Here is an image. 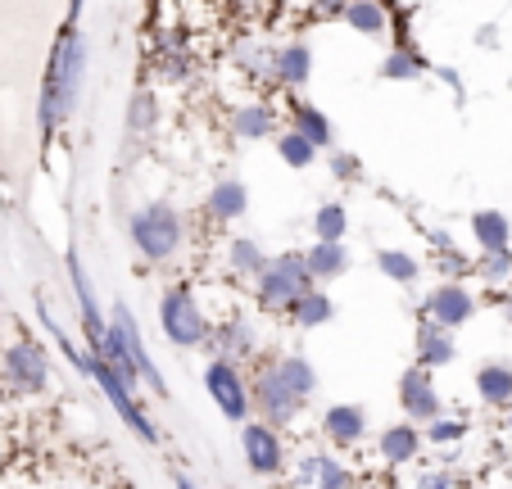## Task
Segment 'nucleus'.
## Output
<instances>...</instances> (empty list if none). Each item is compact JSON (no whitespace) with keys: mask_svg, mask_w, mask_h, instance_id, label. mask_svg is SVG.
<instances>
[{"mask_svg":"<svg viewBox=\"0 0 512 489\" xmlns=\"http://www.w3.org/2000/svg\"><path fill=\"white\" fill-rule=\"evenodd\" d=\"M82 82H87V37H82V14L73 10L64 32L50 46L46 77H41V100H37L41 136H55L59 127H68V118L78 114Z\"/></svg>","mask_w":512,"mask_h":489,"instance_id":"f257e3e1","label":"nucleus"},{"mask_svg":"<svg viewBox=\"0 0 512 489\" xmlns=\"http://www.w3.org/2000/svg\"><path fill=\"white\" fill-rule=\"evenodd\" d=\"M318 394V372L313 363L295 349V354H272L263 363H254L250 376V413H259L263 426L281 431L309 408V399Z\"/></svg>","mask_w":512,"mask_h":489,"instance_id":"f03ea898","label":"nucleus"},{"mask_svg":"<svg viewBox=\"0 0 512 489\" xmlns=\"http://www.w3.org/2000/svg\"><path fill=\"white\" fill-rule=\"evenodd\" d=\"M37 313H41V322H46V331H50V336H55V345L64 349V358H68V363L78 367L82 376H91V381L100 385V394H105V399L114 403V413L123 417V426H127V431H132L141 444H159V426L141 413V394H136V390H127V385L118 381V376L109 372V367L100 363V358L91 354L87 345H73V340L64 336V326H59L55 317H50V308L41 304V299H37Z\"/></svg>","mask_w":512,"mask_h":489,"instance_id":"7ed1b4c3","label":"nucleus"},{"mask_svg":"<svg viewBox=\"0 0 512 489\" xmlns=\"http://www.w3.org/2000/svg\"><path fill=\"white\" fill-rule=\"evenodd\" d=\"M127 236H132V250L141 254V263L159 268V263H173L186 245V218L177 204L168 200H145L141 209L127 218Z\"/></svg>","mask_w":512,"mask_h":489,"instance_id":"20e7f679","label":"nucleus"},{"mask_svg":"<svg viewBox=\"0 0 512 489\" xmlns=\"http://www.w3.org/2000/svg\"><path fill=\"white\" fill-rule=\"evenodd\" d=\"M309 290H318L309 281V268H304V254L286 250V254H268L263 272L254 277V304L263 313H290Z\"/></svg>","mask_w":512,"mask_h":489,"instance_id":"39448f33","label":"nucleus"},{"mask_svg":"<svg viewBox=\"0 0 512 489\" xmlns=\"http://www.w3.org/2000/svg\"><path fill=\"white\" fill-rule=\"evenodd\" d=\"M159 326H164L168 345L177 349H204L209 345V313L200 308V299L191 295V286H168L159 295Z\"/></svg>","mask_w":512,"mask_h":489,"instance_id":"423d86ee","label":"nucleus"},{"mask_svg":"<svg viewBox=\"0 0 512 489\" xmlns=\"http://www.w3.org/2000/svg\"><path fill=\"white\" fill-rule=\"evenodd\" d=\"M0 385H10L14 394H41L50 385V354L37 340H14L0 354Z\"/></svg>","mask_w":512,"mask_h":489,"instance_id":"0eeeda50","label":"nucleus"},{"mask_svg":"<svg viewBox=\"0 0 512 489\" xmlns=\"http://www.w3.org/2000/svg\"><path fill=\"white\" fill-rule=\"evenodd\" d=\"M204 390H209L213 408L227 417V422H250V381H245V372L236 363H227V358H209V367H204Z\"/></svg>","mask_w":512,"mask_h":489,"instance_id":"6e6552de","label":"nucleus"},{"mask_svg":"<svg viewBox=\"0 0 512 489\" xmlns=\"http://www.w3.org/2000/svg\"><path fill=\"white\" fill-rule=\"evenodd\" d=\"M472 317H476V295L463 281H440V286H431V295H426V304H422V322L440 326L449 336H454L458 326L472 322Z\"/></svg>","mask_w":512,"mask_h":489,"instance_id":"1a4fd4ad","label":"nucleus"},{"mask_svg":"<svg viewBox=\"0 0 512 489\" xmlns=\"http://www.w3.org/2000/svg\"><path fill=\"white\" fill-rule=\"evenodd\" d=\"M399 408H404V422H413V426H426L445 413L440 390H435L426 367H417V363L404 367V376H399Z\"/></svg>","mask_w":512,"mask_h":489,"instance_id":"9d476101","label":"nucleus"},{"mask_svg":"<svg viewBox=\"0 0 512 489\" xmlns=\"http://www.w3.org/2000/svg\"><path fill=\"white\" fill-rule=\"evenodd\" d=\"M241 453L254 476H281V471H286V444H281V435L272 431V426H263L259 417H250V422L241 426Z\"/></svg>","mask_w":512,"mask_h":489,"instance_id":"9b49d317","label":"nucleus"},{"mask_svg":"<svg viewBox=\"0 0 512 489\" xmlns=\"http://www.w3.org/2000/svg\"><path fill=\"white\" fill-rule=\"evenodd\" d=\"M68 281H73V299H78V313H82V331H87V349L96 354L100 340H105V326H109V313L100 308L96 290H91V277L82 268V254L68 250Z\"/></svg>","mask_w":512,"mask_h":489,"instance_id":"f8f14e48","label":"nucleus"},{"mask_svg":"<svg viewBox=\"0 0 512 489\" xmlns=\"http://www.w3.org/2000/svg\"><path fill=\"white\" fill-rule=\"evenodd\" d=\"M295 480H300L304 489H358V476L336 453H304V458L295 462Z\"/></svg>","mask_w":512,"mask_h":489,"instance_id":"ddd939ff","label":"nucleus"},{"mask_svg":"<svg viewBox=\"0 0 512 489\" xmlns=\"http://www.w3.org/2000/svg\"><path fill=\"white\" fill-rule=\"evenodd\" d=\"M286 132H295V136H304V141L313 145V150H336V127H331V118L322 114L318 105H309V100H290V109H286Z\"/></svg>","mask_w":512,"mask_h":489,"instance_id":"4468645a","label":"nucleus"},{"mask_svg":"<svg viewBox=\"0 0 512 489\" xmlns=\"http://www.w3.org/2000/svg\"><path fill=\"white\" fill-rule=\"evenodd\" d=\"M209 345H213V358H227V363L241 367V358H254L259 336H254V326L245 317H227V322H213Z\"/></svg>","mask_w":512,"mask_h":489,"instance_id":"2eb2a0df","label":"nucleus"},{"mask_svg":"<svg viewBox=\"0 0 512 489\" xmlns=\"http://www.w3.org/2000/svg\"><path fill=\"white\" fill-rule=\"evenodd\" d=\"M96 358H100V363L109 367V372L118 376V381L127 385V390H136V385H141V372H136V363H132V345H127V336H123V322H118L114 313H109L105 340H100Z\"/></svg>","mask_w":512,"mask_h":489,"instance_id":"dca6fc26","label":"nucleus"},{"mask_svg":"<svg viewBox=\"0 0 512 489\" xmlns=\"http://www.w3.org/2000/svg\"><path fill=\"white\" fill-rule=\"evenodd\" d=\"M313 77V50L309 41H286V46L272 50V82L286 91H300Z\"/></svg>","mask_w":512,"mask_h":489,"instance_id":"f3484780","label":"nucleus"},{"mask_svg":"<svg viewBox=\"0 0 512 489\" xmlns=\"http://www.w3.org/2000/svg\"><path fill=\"white\" fill-rule=\"evenodd\" d=\"M322 435L331 444H340V449L358 444L368 435V408L363 403H331L327 413H322Z\"/></svg>","mask_w":512,"mask_h":489,"instance_id":"a211bd4d","label":"nucleus"},{"mask_svg":"<svg viewBox=\"0 0 512 489\" xmlns=\"http://www.w3.org/2000/svg\"><path fill=\"white\" fill-rule=\"evenodd\" d=\"M232 132H236V141H277L281 114L268 105V100H250V105H236Z\"/></svg>","mask_w":512,"mask_h":489,"instance_id":"6ab92c4d","label":"nucleus"},{"mask_svg":"<svg viewBox=\"0 0 512 489\" xmlns=\"http://www.w3.org/2000/svg\"><path fill=\"white\" fill-rule=\"evenodd\" d=\"M204 213H209L213 222H236L250 213V186L241 182V177H218L209 191V200H204Z\"/></svg>","mask_w":512,"mask_h":489,"instance_id":"aec40b11","label":"nucleus"},{"mask_svg":"<svg viewBox=\"0 0 512 489\" xmlns=\"http://www.w3.org/2000/svg\"><path fill=\"white\" fill-rule=\"evenodd\" d=\"M114 317L123 322V336H127V345H132V363H136V372H141V381H150V390L164 399L168 394V381L159 376V367H155V358H150V349H145V340H141V326H136V317H132V308L118 299L114 304Z\"/></svg>","mask_w":512,"mask_h":489,"instance_id":"412c9836","label":"nucleus"},{"mask_svg":"<svg viewBox=\"0 0 512 489\" xmlns=\"http://www.w3.org/2000/svg\"><path fill=\"white\" fill-rule=\"evenodd\" d=\"M377 453H381V462H390V467H408V462L422 453V426H413V422L386 426L377 440Z\"/></svg>","mask_w":512,"mask_h":489,"instance_id":"4be33fe9","label":"nucleus"},{"mask_svg":"<svg viewBox=\"0 0 512 489\" xmlns=\"http://www.w3.org/2000/svg\"><path fill=\"white\" fill-rule=\"evenodd\" d=\"M472 236H476V254H499L512 245V222L499 209H476L472 213Z\"/></svg>","mask_w":512,"mask_h":489,"instance_id":"5701e85b","label":"nucleus"},{"mask_svg":"<svg viewBox=\"0 0 512 489\" xmlns=\"http://www.w3.org/2000/svg\"><path fill=\"white\" fill-rule=\"evenodd\" d=\"M304 254V268H309V281L313 286H322V281H336L349 272V250L345 245H322V240H313Z\"/></svg>","mask_w":512,"mask_h":489,"instance_id":"b1692460","label":"nucleus"},{"mask_svg":"<svg viewBox=\"0 0 512 489\" xmlns=\"http://www.w3.org/2000/svg\"><path fill=\"white\" fill-rule=\"evenodd\" d=\"M458 358V345L449 331H440V326L431 322H417V367H449Z\"/></svg>","mask_w":512,"mask_h":489,"instance_id":"393cba45","label":"nucleus"},{"mask_svg":"<svg viewBox=\"0 0 512 489\" xmlns=\"http://www.w3.org/2000/svg\"><path fill=\"white\" fill-rule=\"evenodd\" d=\"M476 394L490 408H512V363L490 358V363L476 367Z\"/></svg>","mask_w":512,"mask_h":489,"instance_id":"a878e982","label":"nucleus"},{"mask_svg":"<svg viewBox=\"0 0 512 489\" xmlns=\"http://www.w3.org/2000/svg\"><path fill=\"white\" fill-rule=\"evenodd\" d=\"M340 19L368 41H381L390 32V10L377 5V0H354V5H340Z\"/></svg>","mask_w":512,"mask_h":489,"instance_id":"bb28decb","label":"nucleus"},{"mask_svg":"<svg viewBox=\"0 0 512 489\" xmlns=\"http://www.w3.org/2000/svg\"><path fill=\"white\" fill-rule=\"evenodd\" d=\"M290 322L300 326V331H313V326H327L331 317H336V299L327 295V290H309V295L300 299V304L290 308Z\"/></svg>","mask_w":512,"mask_h":489,"instance_id":"cd10ccee","label":"nucleus"},{"mask_svg":"<svg viewBox=\"0 0 512 489\" xmlns=\"http://www.w3.org/2000/svg\"><path fill=\"white\" fill-rule=\"evenodd\" d=\"M263 263H268V250H263L254 236H236L232 245H227V268L236 272V277H259Z\"/></svg>","mask_w":512,"mask_h":489,"instance_id":"c85d7f7f","label":"nucleus"},{"mask_svg":"<svg viewBox=\"0 0 512 489\" xmlns=\"http://www.w3.org/2000/svg\"><path fill=\"white\" fill-rule=\"evenodd\" d=\"M426 68H431V64H426V59L417 55L408 41H399V46L386 55V64H381V77H386V82H417Z\"/></svg>","mask_w":512,"mask_h":489,"instance_id":"c756f323","label":"nucleus"},{"mask_svg":"<svg viewBox=\"0 0 512 489\" xmlns=\"http://www.w3.org/2000/svg\"><path fill=\"white\" fill-rule=\"evenodd\" d=\"M345 231H349V209L340 200L331 204H318V213H313V236L322 240V245H345Z\"/></svg>","mask_w":512,"mask_h":489,"instance_id":"7c9ffc66","label":"nucleus"},{"mask_svg":"<svg viewBox=\"0 0 512 489\" xmlns=\"http://www.w3.org/2000/svg\"><path fill=\"white\" fill-rule=\"evenodd\" d=\"M431 245H435V268L445 272L440 281H463L467 272H472V259H467V254L454 245V236H445V231H435Z\"/></svg>","mask_w":512,"mask_h":489,"instance_id":"2f4dec72","label":"nucleus"},{"mask_svg":"<svg viewBox=\"0 0 512 489\" xmlns=\"http://www.w3.org/2000/svg\"><path fill=\"white\" fill-rule=\"evenodd\" d=\"M377 268H381V277L395 281V286H413V281L422 277V263L408 250H377Z\"/></svg>","mask_w":512,"mask_h":489,"instance_id":"473e14b6","label":"nucleus"},{"mask_svg":"<svg viewBox=\"0 0 512 489\" xmlns=\"http://www.w3.org/2000/svg\"><path fill=\"white\" fill-rule=\"evenodd\" d=\"M272 145H277V159L286 163V168H313V163H318V150H313L304 136L286 132V127L277 132V141H272Z\"/></svg>","mask_w":512,"mask_h":489,"instance_id":"72a5a7b5","label":"nucleus"},{"mask_svg":"<svg viewBox=\"0 0 512 489\" xmlns=\"http://www.w3.org/2000/svg\"><path fill=\"white\" fill-rule=\"evenodd\" d=\"M472 272L485 281V286H503V281H512V250L476 254V259H472Z\"/></svg>","mask_w":512,"mask_h":489,"instance_id":"f704fd0d","label":"nucleus"},{"mask_svg":"<svg viewBox=\"0 0 512 489\" xmlns=\"http://www.w3.org/2000/svg\"><path fill=\"white\" fill-rule=\"evenodd\" d=\"M467 440V422L463 417H435V422H426V431H422V444H435V449H440V444H463Z\"/></svg>","mask_w":512,"mask_h":489,"instance_id":"c9c22d12","label":"nucleus"},{"mask_svg":"<svg viewBox=\"0 0 512 489\" xmlns=\"http://www.w3.org/2000/svg\"><path fill=\"white\" fill-rule=\"evenodd\" d=\"M155 123H159L155 96H150V91H136V96H132V118H127V132L145 136V132H155Z\"/></svg>","mask_w":512,"mask_h":489,"instance_id":"e433bc0d","label":"nucleus"},{"mask_svg":"<svg viewBox=\"0 0 512 489\" xmlns=\"http://www.w3.org/2000/svg\"><path fill=\"white\" fill-rule=\"evenodd\" d=\"M327 173L336 177V182H358V177H363V159L349 154V150H331L327 154Z\"/></svg>","mask_w":512,"mask_h":489,"instance_id":"4c0bfd02","label":"nucleus"},{"mask_svg":"<svg viewBox=\"0 0 512 489\" xmlns=\"http://www.w3.org/2000/svg\"><path fill=\"white\" fill-rule=\"evenodd\" d=\"M241 64L250 77H263V82H272V46H245L241 50Z\"/></svg>","mask_w":512,"mask_h":489,"instance_id":"58836bf2","label":"nucleus"},{"mask_svg":"<svg viewBox=\"0 0 512 489\" xmlns=\"http://www.w3.org/2000/svg\"><path fill=\"white\" fill-rule=\"evenodd\" d=\"M499 313H503V322L512 326V290H499Z\"/></svg>","mask_w":512,"mask_h":489,"instance_id":"ea45409f","label":"nucleus"},{"mask_svg":"<svg viewBox=\"0 0 512 489\" xmlns=\"http://www.w3.org/2000/svg\"><path fill=\"white\" fill-rule=\"evenodd\" d=\"M426 489H458V485L449 476H431V480H426Z\"/></svg>","mask_w":512,"mask_h":489,"instance_id":"a19ab883","label":"nucleus"},{"mask_svg":"<svg viewBox=\"0 0 512 489\" xmlns=\"http://www.w3.org/2000/svg\"><path fill=\"white\" fill-rule=\"evenodd\" d=\"M173 489H200V485H195V480H186L182 471H177V476H173Z\"/></svg>","mask_w":512,"mask_h":489,"instance_id":"79ce46f5","label":"nucleus"},{"mask_svg":"<svg viewBox=\"0 0 512 489\" xmlns=\"http://www.w3.org/2000/svg\"><path fill=\"white\" fill-rule=\"evenodd\" d=\"M0 403H5V385H0Z\"/></svg>","mask_w":512,"mask_h":489,"instance_id":"37998d69","label":"nucleus"}]
</instances>
